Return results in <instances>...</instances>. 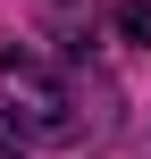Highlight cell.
Segmentation results:
<instances>
[{
    "label": "cell",
    "mask_w": 151,
    "mask_h": 159,
    "mask_svg": "<svg viewBox=\"0 0 151 159\" xmlns=\"http://www.w3.org/2000/svg\"><path fill=\"white\" fill-rule=\"evenodd\" d=\"M34 17H42V34L59 50H84L92 42V0H34Z\"/></svg>",
    "instance_id": "obj_2"
},
{
    "label": "cell",
    "mask_w": 151,
    "mask_h": 159,
    "mask_svg": "<svg viewBox=\"0 0 151 159\" xmlns=\"http://www.w3.org/2000/svg\"><path fill=\"white\" fill-rule=\"evenodd\" d=\"M0 117L25 143H76V75H59L42 50H0Z\"/></svg>",
    "instance_id": "obj_1"
},
{
    "label": "cell",
    "mask_w": 151,
    "mask_h": 159,
    "mask_svg": "<svg viewBox=\"0 0 151 159\" xmlns=\"http://www.w3.org/2000/svg\"><path fill=\"white\" fill-rule=\"evenodd\" d=\"M0 159H17V143H0Z\"/></svg>",
    "instance_id": "obj_4"
},
{
    "label": "cell",
    "mask_w": 151,
    "mask_h": 159,
    "mask_svg": "<svg viewBox=\"0 0 151 159\" xmlns=\"http://www.w3.org/2000/svg\"><path fill=\"white\" fill-rule=\"evenodd\" d=\"M118 34L151 50V0H118Z\"/></svg>",
    "instance_id": "obj_3"
}]
</instances>
